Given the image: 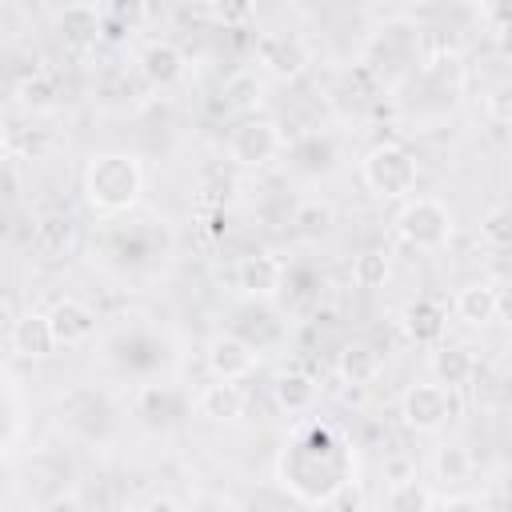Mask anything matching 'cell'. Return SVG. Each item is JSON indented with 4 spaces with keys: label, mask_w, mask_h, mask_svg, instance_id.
I'll return each mask as SVG.
<instances>
[{
    "label": "cell",
    "mask_w": 512,
    "mask_h": 512,
    "mask_svg": "<svg viewBox=\"0 0 512 512\" xmlns=\"http://www.w3.org/2000/svg\"><path fill=\"white\" fill-rule=\"evenodd\" d=\"M204 8L224 28H248L256 16V0H204Z\"/></svg>",
    "instance_id": "32"
},
{
    "label": "cell",
    "mask_w": 512,
    "mask_h": 512,
    "mask_svg": "<svg viewBox=\"0 0 512 512\" xmlns=\"http://www.w3.org/2000/svg\"><path fill=\"white\" fill-rule=\"evenodd\" d=\"M484 112H488L492 124L512 128V80H496V84L488 88V96H484Z\"/></svg>",
    "instance_id": "35"
},
{
    "label": "cell",
    "mask_w": 512,
    "mask_h": 512,
    "mask_svg": "<svg viewBox=\"0 0 512 512\" xmlns=\"http://www.w3.org/2000/svg\"><path fill=\"white\" fill-rule=\"evenodd\" d=\"M224 104L232 112H256L264 104V80L252 68H240L224 80Z\"/></svg>",
    "instance_id": "25"
},
{
    "label": "cell",
    "mask_w": 512,
    "mask_h": 512,
    "mask_svg": "<svg viewBox=\"0 0 512 512\" xmlns=\"http://www.w3.org/2000/svg\"><path fill=\"white\" fill-rule=\"evenodd\" d=\"M472 468H476V460H472V452H468L464 444H444V448H436V456H432V472H436V480L448 484V488L468 484V480H472Z\"/></svg>",
    "instance_id": "26"
},
{
    "label": "cell",
    "mask_w": 512,
    "mask_h": 512,
    "mask_svg": "<svg viewBox=\"0 0 512 512\" xmlns=\"http://www.w3.org/2000/svg\"><path fill=\"white\" fill-rule=\"evenodd\" d=\"M56 28H60L64 48L88 52V48H96V44L104 40V12H96L92 4H68V8L60 12Z\"/></svg>",
    "instance_id": "18"
},
{
    "label": "cell",
    "mask_w": 512,
    "mask_h": 512,
    "mask_svg": "<svg viewBox=\"0 0 512 512\" xmlns=\"http://www.w3.org/2000/svg\"><path fill=\"white\" fill-rule=\"evenodd\" d=\"M496 48L504 60H512V24H496Z\"/></svg>",
    "instance_id": "38"
},
{
    "label": "cell",
    "mask_w": 512,
    "mask_h": 512,
    "mask_svg": "<svg viewBox=\"0 0 512 512\" xmlns=\"http://www.w3.org/2000/svg\"><path fill=\"white\" fill-rule=\"evenodd\" d=\"M8 344L20 360H44V356H52V348H60L48 312H20L8 328Z\"/></svg>",
    "instance_id": "14"
},
{
    "label": "cell",
    "mask_w": 512,
    "mask_h": 512,
    "mask_svg": "<svg viewBox=\"0 0 512 512\" xmlns=\"http://www.w3.org/2000/svg\"><path fill=\"white\" fill-rule=\"evenodd\" d=\"M272 396H276L280 412H288V416H304V412L316 404V380H312L308 372H284V376H276Z\"/></svg>",
    "instance_id": "24"
},
{
    "label": "cell",
    "mask_w": 512,
    "mask_h": 512,
    "mask_svg": "<svg viewBox=\"0 0 512 512\" xmlns=\"http://www.w3.org/2000/svg\"><path fill=\"white\" fill-rule=\"evenodd\" d=\"M276 476L300 504H332V496L356 480V452L336 428L300 424L276 456Z\"/></svg>",
    "instance_id": "1"
},
{
    "label": "cell",
    "mask_w": 512,
    "mask_h": 512,
    "mask_svg": "<svg viewBox=\"0 0 512 512\" xmlns=\"http://www.w3.org/2000/svg\"><path fill=\"white\" fill-rule=\"evenodd\" d=\"M284 132L276 120H264V116H244L232 132H228V156L232 164L240 168H264L272 164L280 152H284Z\"/></svg>",
    "instance_id": "9"
},
{
    "label": "cell",
    "mask_w": 512,
    "mask_h": 512,
    "mask_svg": "<svg viewBox=\"0 0 512 512\" xmlns=\"http://www.w3.org/2000/svg\"><path fill=\"white\" fill-rule=\"evenodd\" d=\"M452 312H456L464 324H472V328L492 324V320L500 316V292H496V284H488V280L464 284V288L452 296Z\"/></svg>",
    "instance_id": "19"
},
{
    "label": "cell",
    "mask_w": 512,
    "mask_h": 512,
    "mask_svg": "<svg viewBox=\"0 0 512 512\" xmlns=\"http://www.w3.org/2000/svg\"><path fill=\"white\" fill-rule=\"evenodd\" d=\"M108 20H116L120 28H136L140 20H144V12H148V0H104V8H100Z\"/></svg>",
    "instance_id": "36"
},
{
    "label": "cell",
    "mask_w": 512,
    "mask_h": 512,
    "mask_svg": "<svg viewBox=\"0 0 512 512\" xmlns=\"http://www.w3.org/2000/svg\"><path fill=\"white\" fill-rule=\"evenodd\" d=\"M144 508H152V512H156V508L176 512V508H180V500H176V496H148V500H144Z\"/></svg>",
    "instance_id": "39"
},
{
    "label": "cell",
    "mask_w": 512,
    "mask_h": 512,
    "mask_svg": "<svg viewBox=\"0 0 512 512\" xmlns=\"http://www.w3.org/2000/svg\"><path fill=\"white\" fill-rule=\"evenodd\" d=\"M20 104L32 108V112L52 108V104H56V84H52V76H44V72L28 76V80L20 84Z\"/></svg>",
    "instance_id": "33"
},
{
    "label": "cell",
    "mask_w": 512,
    "mask_h": 512,
    "mask_svg": "<svg viewBox=\"0 0 512 512\" xmlns=\"http://www.w3.org/2000/svg\"><path fill=\"white\" fill-rule=\"evenodd\" d=\"M80 188H84V200L92 212L100 216H128L140 196H144V168L132 152H96L88 156L84 164V176H80Z\"/></svg>",
    "instance_id": "2"
},
{
    "label": "cell",
    "mask_w": 512,
    "mask_h": 512,
    "mask_svg": "<svg viewBox=\"0 0 512 512\" xmlns=\"http://www.w3.org/2000/svg\"><path fill=\"white\" fill-rule=\"evenodd\" d=\"M360 180L380 200H408L420 180V164L404 144H376L360 160Z\"/></svg>",
    "instance_id": "6"
},
{
    "label": "cell",
    "mask_w": 512,
    "mask_h": 512,
    "mask_svg": "<svg viewBox=\"0 0 512 512\" xmlns=\"http://www.w3.org/2000/svg\"><path fill=\"white\" fill-rule=\"evenodd\" d=\"M440 496L428 488V484H420V480H396L392 488H388V496H384V508H392V512H424V508H432Z\"/></svg>",
    "instance_id": "28"
},
{
    "label": "cell",
    "mask_w": 512,
    "mask_h": 512,
    "mask_svg": "<svg viewBox=\"0 0 512 512\" xmlns=\"http://www.w3.org/2000/svg\"><path fill=\"white\" fill-rule=\"evenodd\" d=\"M172 348H176V340H172L168 328L132 320L128 328H116V332L104 340V360H108L120 376L156 380V376L176 360Z\"/></svg>",
    "instance_id": "3"
},
{
    "label": "cell",
    "mask_w": 512,
    "mask_h": 512,
    "mask_svg": "<svg viewBox=\"0 0 512 512\" xmlns=\"http://www.w3.org/2000/svg\"><path fill=\"white\" fill-rule=\"evenodd\" d=\"M116 220V216H112ZM104 252L108 260L116 264V272H152L156 260H164L168 252V228L164 220H116L108 232H104Z\"/></svg>",
    "instance_id": "4"
},
{
    "label": "cell",
    "mask_w": 512,
    "mask_h": 512,
    "mask_svg": "<svg viewBox=\"0 0 512 512\" xmlns=\"http://www.w3.org/2000/svg\"><path fill=\"white\" fill-rule=\"evenodd\" d=\"M416 4H424V0H416Z\"/></svg>",
    "instance_id": "41"
},
{
    "label": "cell",
    "mask_w": 512,
    "mask_h": 512,
    "mask_svg": "<svg viewBox=\"0 0 512 512\" xmlns=\"http://www.w3.org/2000/svg\"><path fill=\"white\" fill-rule=\"evenodd\" d=\"M248 408V392L240 388V380H220L212 376V384H204L196 392V412L212 424H236Z\"/></svg>",
    "instance_id": "16"
},
{
    "label": "cell",
    "mask_w": 512,
    "mask_h": 512,
    "mask_svg": "<svg viewBox=\"0 0 512 512\" xmlns=\"http://www.w3.org/2000/svg\"><path fill=\"white\" fill-rule=\"evenodd\" d=\"M204 360H208V372L220 380H248L260 364V348L240 332H220L208 340Z\"/></svg>",
    "instance_id": "11"
},
{
    "label": "cell",
    "mask_w": 512,
    "mask_h": 512,
    "mask_svg": "<svg viewBox=\"0 0 512 512\" xmlns=\"http://www.w3.org/2000/svg\"><path fill=\"white\" fill-rule=\"evenodd\" d=\"M400 416L412 432H440L448 420L460 416V400H456V388H444L440 380L432 384H412L404 396H400Z\"/></svg>",
    "instance_id": "8"
},
{
    "label": "cell",
    "mask_w": 512,
    "mask_h": 512,
    "mask_svg": "<svg viewBox=\"0 0 512 512\" xmlns=\"http://www.w3.org/2000/svg\"><path fill=\"white\" fill-rule=\"evenodd\" d=\"M188 408H192V400L184 396V388H176V384H168V380H140V388H136V416L144 420V424H152V428H168V424H176L180 416H188Z\"/></svg>",
    "instance_id": "13"
},
{
    "label": "cell",
    "mask_w": 512,
    "mask_h": 512,
    "mask_svg": "<svg viewBox=\"0 0 512 512\" xmlns=\"http://www.w3.org/2000/svg\"><path fill=\"white\" fill-rule=\"evenodd\" d=\"M492 16L496 24H512V0H492Z\"/></svg>",
    "instance_id": "40"
},
{
    "label": "cell",
    "mask_w": 512,
    "mask_h": 512,
    "mask_svg": "<svg viewBox=\"0 0 512 512\" xmlns=\"http://www.w3.org/2000/svg\"><path fill=\"white\" fill-rule=\"evenodd\" d=\"M288 284V268L276 252H248L236 260V288L248 296V300H272L280 296V288Z\"/></svg>",
    "instance_id": "12"
},
{
    "label": "cell",
    "mask_w": 512,
    "mask_h": 512,
    "mask_svg": "<svg viewBox=\"0 0 512 512\" xmlns=\"http://www.w3.org/2000/svg\"><path fill=\"white\" fill-rule=\"evenodd\" d=\"M48 320H52L56 340H60L64 348H68V344H84V340H92V336L100 332V316H96L84 300H76V296L56 300V304L48 308Z\"/></svg>",
    "instance_id": "17"
},
{
    "label": "cell",
    "mask_w": 512,
    "mask_h": 512,
    "mask_svg": "<svg viewBox=\"0 0 512 512\" xmlns=\"http://www.w3.org/2000/svg\"><path fill=\"white\" fill-rule=\"evenodd\" d=\"M364 64H368V72L376 76V84L396 88V84L408 80L412 68L420 64V28H416L412 20H404V16L380 24L376 36L368 40Z\"/></svg>",
    "instance_id": "5"
},
{
    "label": "cell",
    "mask_w": 512,
    "mask_h": 512,
    "mask_svg": "<svg viewBox=\"0 0 512 512\" xmlns=\"http://www.w3.org/2000/svg\"><path fill=\"white\" fill-rule=\"evenodd\" d=\"M480 240L492 248H512V204H496L480 220Z\"/></svg>",
    "instance_id": "30"
},
{
    "label": "cell",
    "mask_w": 512,
    "mask_h": 512,
    "mask_svg": "<svg viewBox=\"0 0 512 512\" xmlns=\"http://www.w3.org/2000/svg\"><path fill=\"white\" fill-rule=\"evenodd\" d=\"M72 220L68 216H44L40 224H36V244H40V252H48V256H60L64 248H68V240H72Z\"/></svg>",
    "instance_id": "31"
},
{
    "label": "cell",
    "mask_w": 512,
    "mask_h": 512,
    "mask_svg": "<svg viewBox=\"0 0 512 512\" xmlns=\"http://www.w3.org/2000/svg\"><path fill=\"white\" fill-rule=\"evenodd\" d=\"M436 504H444V508H480L484 496H440Z\"/></svg>",
    "instance_id": "37"
},
{
    "label": "cell",
    "mask_w": 512,
    "mask_h": 512,
    "mask_svg": "<svg viewBox=\"0 0 512 512\" xmlns=\"http://www.w3.org/2000/svg\"><path fill=\"white\" fill-rule=\"evenodd\" d=\"M140 76L152 84V88H176L184 76H188V56H184V48L180 44H172V40H152V44H144V52H140Z\"/></svg>",
    "instance_id": "15"
},
{
    "label": "cell",
    "mask_w": 512,
    "mask_h": 512,
    "mask_svg": "<svg viewBox=\"0 0 512 512\" xmlns=\"http://www.w3.org/2000/svg\"><path fill=\"white\" fill-rule=\"evenodd\" d=\"M336 372H340L344 384L364 388V384H376V380H380V372H384V356H380V348H372L368 340H352V344L340 348V356H336Z\"/></svg>",
    "instance_id": "20"
},
{
    "label": "cell",
    "mask_w": 512,
    "mask_h": 512,
    "mask_svg": "<svg viewBox=\"0 0 512 512\" xmlns=\"http://www.w3.org/2000/svg\"><path fill=\"white\" fill-rule=\"evenodd\" d=\"M400 324H404V332H408L416 344H428V348H432V344H440V340H444L448 316H444V308H440L436 300L420 296V300H412V304L404 308Z\"/></svg>",
    "instance_id": "23"
},
{
    "label": "cell",
    "mask_w": 512,
    "mask_h": 512,
    "mask_svg": "<svg viewBox=\"0 0 512 512\" xmlns=\"http://www.w3.org/2000/svg\"><path fill=\"white\" fill-rule=\"evenodd\" d=\"M252 60L272 80H296L308 68V44L300 36H288V32H260Z\"/></svg>",
    "instance_id": "10"
},
{
    "label": "cell",
    "mask_w": 512,
    "mask_h": 512,
    "mask_svg": "<svg viewBox=\"0 0 512 512\" xmlns=\"http://www.w3.org/2000/svg\"><path fill=\"white\" fill-rule=\"evenodd\" d=\"M452 208L436 196H408L396 212V236L416 252H440L452 240Z\"/></svg>",
    "instance_id": "7"
},
{
    "label": "cell",
    "mask_w": 512,
    "mask_h": 512,
    "mask_svg": "<svg viewBox=\"0 0 512 512\" xmlns=\"http://www.w3.org/2000/svg\"><path fill=\"white\" fill-rule=\"evenodd\" d=\"M20 428H24V396H20L16 376H4V456L16 452Z\"/></svg>",
    "instance_id": "29"
},
{
    "label": "cell",
    "mask_w": 512,
    "mask_h": 512,
    "mask_svg": "<svg viewBox=\"0 0 512 512\" xmlns=\"http://www.w3.org/2000/svg\"><path fill=\"white\" fill-rule=\"evenodd\" d=\"M292 224H296V232H304V236H320V232H328V224H332V208L320 204V200H308V204H300V208L292 212Z\"/></svg>",
    "instance_id": "34"
},
{
    "label": "cell",
    "mask_w": 512,
    "mask_h": 512,
    "mask_svg": "<svg viewBox=\"0 0 512 512\" xmlns=\"http://www.w3.org/2000/svg\"><path fill=\"white\" fill-rule=\"evenodd\" d=\"M428 368H432V380H440L444 388H464L476 376V356L464 344H444L440 340V344H432Z\"/></svg>",
    "instance_id": "21"
},
{
    "label": "cell",
    "mask_w": 512,
    "mask_h": 512,
    "mask_svg": "<svg viewBox=\"0 0 512 512\" xmlns=\"http://www.w3.org/2000/svg\"><path fill=\"white\" fill-rule=\"evenodd\" d=\"M392 276V264H388V252L384 248H364L352 256V284L356 288H384Z\"/></svg>",
    "instance_id": "27"
},
{
    "label": "cell",
    "mask_w": 512,
    "mask_h": 512,
    "mask_svg": "<svg viewBox=\"0 0 512 512\" xmlns=\"http://www.w3.org/2000/svg\"><path fill=\"white\" fill-rule=\"evenodd\" d=\"M336 160H340V148L328 132H308L292 144V168L304 176H324L336 168Z\"/></svg>",
    "instance_id": "22"
}]
</instances>
